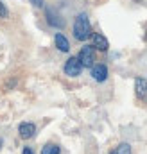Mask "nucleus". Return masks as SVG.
<instances>
[{"mask_svg": "<svg viewBox=\"0 0 147 154\" xmlns=\"http://www.w3.org/2000/svg\"><path fill=\"white\" fill-rule=\"evenodd\" d=\"M74 38L79 39V41L92 38V25H90V20H88L86 13L77 14L75 22H74Z\"/></svg>", "mask_w": 147, "mask_h": 154, "instance_id": "f257e3e1", "label": "nucleus"}, {"mask_svg": "<svg viewBox=\"0 0 147 154\" xmlns=\"http://www.w3.org/2000/svg\"><path fill=\"white\" fill-rule=\"evenodd\" d=\"M81 66L84 68H93L95 66V48L92 45H84L81 50H79V56H77Z\"/></svg>", "mask_w": 147, "mask_h": 154, "instance_id": "f03ea898", "label": "nucleus"}, {"mask_svg": "<svg viewBox=\"0 0 147 154\" xmlns=\"http://www.w3.org/2000/svg\"><path fill=\"white\" fill-rule=\"evenodd\" d=\"M65 74L70 77H77L81 75V72H83V66H81V63H79V59L77 57H70L67 63H65Z\"/></svg>", "mask_w": 147, "mask_h": 154, "instance_id": "7ed1b4c3", "label": "nucleus"}, {"mask_svg": "<svg viewBox=\"0 0 147 154\" xmlns=\"http://www.w3.org/2000/svg\"><path fill=\"white\" fill-rule=\"evenodd\" d=\"M135 93L142 102H147V81L144 77L135 79Z\"/></svg>", "mask_w": 147, "mask_h": 154, "instance_id": "20e7f679", "label": "nucleus"}, {"mask_svg": "<svg viewBox=\"0 0 147 154\" xmlns=\"http://www.w3.org/2000/svg\"><path fill=\"white\" fill-rule=\"evenodd\" d=\"M18 133H20V136H22L23 140H29V138L34 136V133H36V125H34L33 122H23V124L18 125Z\"/></svg>", "mask_w": 147, "mask_h": 154, "instance_id": "39448f33", "label": "nucleus"}, {"mask_svg": "<svg viewBox=\"0 0 147 154\" xmlns=\"http://www.w3.org/2000/svg\"><path fill=\"white\" fill-rule=\"evenodd\" d=\"M92 41H93V48L95 50H101V52H106L108 50V47H110V43H108V39L104 38L102 34H99V32H93L92 34Z\"/></svg>", "mask_w": 147, "mask_h": 154, "instance_id": "423d86ee", "label": "nucleus"}, {"mask_svg": "<svg viewBox=\"0 0 147 154\" xmlns=\"http://www.w3.org/2000/svg\"><path fill=\"white\" fill-rule=\"evenodd\" d=\"M92 77L97 82H104L108 79V68H106V65H95L92 68Z\"/></svg>", "mask_w": 147, "mask_h": 154, "instance_id": "0eeeda50", "label": "nucleus"}, {"mask_svg": "<svg viewBox=\"0 0 147 154\" xmlns=\"http://www.w3.org/2000/svg\"><path fill=\"white\" fill-rule=\"evenodd\" d=\"M54 43H56L58 50H61V52H68V50H70V43H68V39L65 38L61 32H58V34L54 36Z\"/></svg>", "mask_w": 147, "mask_h": 154, "instance_id": "6e6552de", "label": "nucleus"}, {"mask_svg": "<svg viewBox=\"0 0 147 154\" xmlns=\"http://www.w3.org/2000/svg\"><path fill=\"white\" fill-rule=\"evenodd\" d=\"M111 154H131V145L129 143H120L111 151Z\"/></svg>", "mask_w": 147, "mask_h": 154, "instance_id": "1a4fd4ad", "label": "nucleus"}, {"mask_svg": "<svg viewBox=\"0 0 147 154\" xmlns=\"http://www.w3.org/2000/svg\"><path fill=\"white\" fill-rule=\"evenodd\" d=\"M47 16H48V23H50V25H54V27H63V22L58 20V16H56L52 11H47Z\"/></svg>", "mask_w": 147, "mask_h": 154, "instance_id": "9d476101", "label": "nucleus"}, {"mask_svg": "<svg viewBox=\"0 0 147 154\" xmlns=\"http://www.w3.org/2000/svg\"><path fill=\"white\" fill-rule=\"evenodd\" d=\"M41 154H59V147L54 145V143H47V145L41 149Z\"/></svg>", "mask_w": 147, "mask_h": 154, "instance_id": "9b49d317", "label": "nucleus"}, {"mask_svg": "<svg viewBox=\"0 0 147 154\" xmlns=\"http://www.w3.org/2000/svg\"><path fill=\"white\" fill-rule=\"evenodd\" d=\"M0 18H7V7L0 2Z\"/></svg>", "mask_w": 147, "mask_h": 154, "instance_id": "f8f14e48", "label": "nucleus"}, {"mask_svg": "<svg viewBox=\"0 0 147 154\" xmlns=\"http://www.w3.org/2000/svg\"><path fill=\"white\" fill-rule=\"evenodd\" d=\"M31 4H34L36 7H41L43 5V0H31Z\"/></svg>", "mask_w": 147, "mask_h": 154, "instance_id": "ddd939ff", "label": "nucleus"}, {"mask_svg": "<svg viewBox=\"0 0 147 154\" xmlns=\"http://www.w3.org/2000/svg\"><path fill=\"white\" fill-rule=\"evenodd\" d=\"M22 154H34V152H33V149H31V147H23Z\"/></svg>", "mask_w": 147, "mask_h": 154, "instance_id": "4468645a", "label": "nucleus"}, {"mask_svg": "<svg viewBox=\"0 0 147 154\" xmlns=\"http://www.w3.org/2000/svg\"><path fill=\"white\" fill-rule=\"evenodd\" d=\"M0 147H2V140H0Z\"/></svg>", "mask_w": 147, "mask_h": 154, "instance_id": "2eb2a0df", "label": "nucleus"}, {"mask_svg": "<svg viewBox=\"0 0 147 154\" xmlns=\"http://www.w3.org/2000/svg\"><path fill=\"white\" fill-rule=\"evenodd\" d=\"M145 39H147V32H145Z\"/></svg>", "mask_w": 147, "mask_h": 154, "instance_id": "dca6fc26", "label": "nucleus"}]
</instances>
